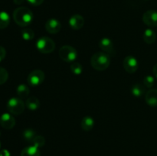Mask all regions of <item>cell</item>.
I'll return each mask as SVG.
<instances>
[{
  "instance_id": "obj_29",
  "label": "cell",
  "mask_w": 157,
  "mask_h": 156,
  "mask_svg": "<svg viewBox=\"0 0 157 156\" xmlns=\"http://www.w3.org/2000/svg\"><path fill=\"white\" fill-rule=\"evenodd\" d=\"M0 156H10V153L7 150L4 149L0 151Z\"/></svg>"
},
{
  "instance_id": "obj_5",
  "label": "cell",
  "mask_w": 157,
  "mask_h": 156,
  "mask_svg": "<svg viewBox=\"0 0 157 156\" xmlns=\"http://www.w3.org/2000/svg\"><path fill=\"white\" fill-rule=\"evenodd\" d=\"M59 57L65 62H74L78 58V52L76 49L70 45H64L59 49Z\"/></svg>"
},
{
  "instance_id": "obj_28",
  "label": "cell",
  "mask_w": 157,
  "mask_h": 156,
  "mask_svg": "<svg viewBox=\"0 0 157 156\" xmlns=\"http://www.w3.org/2000/svg\"><path fill=\"white\" fill-rule=\"evenodd\" d=\"M6 56V50L2 46H0V62L5 59Z\"/></svg>"
},
{
  "instance_id": "obj_27",
  "label": "cell",
  "mask_w": 157,
  "mask_h": 156,
  "mask_svg": "<svg viewBox=\"0 0 157 156\" xmlns=\"http://www.w3.org/2000/svg\"><path fill=\"white\" fill-rule=\"evenodd\" d=\"M28 2L30 3L32 6H38L41 5L44 2V0H27Z\"/></svg>"
},
{
  "instance_id": "obj_7",
  "label": "cell",
  "mask_w": 157,
  "mask_h": 156,
  "mask_svg": "<svg viewBox=\"0 0 157 156\" xmlns=\"http://www.w3.org/2000/svg\"><path fill=\"white\" fill-rule=\"evenodd\" d=\"M123 66L124 70L130 73H135L139 67V63L136 58L133 56H127L123 61Z\"/></svg>"
},
{
  "instance_id": "obj_3",
  "label": "cell",
  "mask_w": 157,
  "mask_h": 156,
  "mask_svg": "<svg viewBox=\"0 0 157 156\" xmlns=\"http://www.w3.org/2000/svg\"><path fill=\"white\" fill-rule=\"evenodd\" d=\"M37 49L38 51L42 54H50L55 50V43L53 40L49 37H41L38 38V41H36Z\"/></svg>"
},
{
  "instance_id": "obj_8",
  "label": "cell",
  "mask_w": 157,
  "mask_h": 156,
  "mask_svg": "<svg viewBox=\"0 0 157 156\" xmlns=\"http://www.w3.org/2000/svg\"><path fill=\"white\" fill-rule=\"evenodd\" d=\"M0 125L5 129H12L15 125V118L10 113H3L0 116Z\"/></svg>"
},
{
  "instance_id": "obj_4",
  "label": "cell",
  "mask_w": 157,
  "mask_h": 156,
  "mask_svg": "<svg viewBox=\"0 0 157 156\" xmlns=\"http://www.w3.org/2000/svg\"><path fill=\"white\" fill-rule=\"evenodd\" d=\"M7 110L11 114L20 115L25 111V105L21 99L18 97H12L7 102Z\"/></svg>"
},
{
  "instance_id": "obj_26",
  "label": "cell",
  "mask_w": 157,
  "mask_h": 156,
  "mask_svg": "<svg viewBox=\"0 0 157 156\" xmlns=\"http://www.w3.org/2000/svg\"><path fill=\"white\" fill-rule=\"evenodd\" d=\"M155 79L153 76L151 75H148V76H145L144 79V84L148 88H151L153 85H154Z\"/></svg>"
},
{
  "instance_id": "obj_2",
  "label": "cell",
  "mask_w": 157,
  "mask_h": 156,
  "mask_svg": "<svg viewBox=\"0 0 157 156\" xmlns=\"http://www.w3.org/2000/svg\"><path fill=\"white\" fill-rule=\"evenodd\" d=\"M90 64L95 70L102 71L109 67L110 64V56L104 52H97L92 55Z\"/></svg>"
},
{
  "instance_id": "obj_31",
  "label": "cell",
  "mask_w": 157,
  "mask_h": 156,
  "mask_svg": "<svg viewBox=\"0 0 157 156\" xmlns=\"http://www.w3.org/2000/svg\"><path fill=\"white\" fill-rule=\"evenodd\" d=\"M24 2V0H14V2L16 5H20Z\"/></svg>"
},
{
  "instance_id": "obj_10",
  "label": "cell",
  "mask_w": 157,
  "mask_h": 156,
  "mask_svg": "<svg viewBox=\"0 0 157 156\" xmlns=\"http://www.w3.org/2000/svg\"><path fill=\"white\" fill-rule=\"evenodd\" d=\"M143 21L150 27L157 26V11L148 10L143 15Z\"/></svg>"
},
{
  "instance_id": "obj_30",
  "label": "cell",
  "mask_w": 157,
  "mask_h": 156,
  "mask_svg": "<svg viewBox=\"0 0 157 156\" xmlns=\"http://www.w3.org/2000/svg\"><path fill=\"white\" fill-rule=\"evenodd\" d=\"M153 74H154V76L157 78V64H155L154 67H153Z\"/></svg>"
},
{
  "instance_id": "obj_24",
  "label": "cell",
  "mask_w": 157,
  "mask_h": 156,
  "mask_svg": "<svg viewBox=\"0 0 157 156\" xmlns=\"http://www.w3.org/2000/svg\"><path fill=\"white\" fill-rule=\"evenodd\" d=\"M71 70L73 73L76 75H79L81 74V73L83 72V67L80 63L78 62H75L71 65Z\"/></svg>"
},
{
  "instance_id": "obj_16",
  "label": "cell",
  "mask_w": 157,
  "mask_h": 156,
  "mask_svg": "<svg viewBox=\"0 0 157 156\" xmlns=\"http://www.w3.org/2000/svg\"><path fill=\"white\" fill-rule=\"evenodd\" d=\"M25 106L29 110L35 111L40 107V102L38 98L35 96H29L26 99Z\"/></svg>"
},
{
  "instance_id": "obj_15",
  "label": "cell",
  "mask_w": 157,
  "mask_h": 156,
  "mask_svg": "<svg viewBox=\"0 0 157 156\" xmlns=\"http://www.w3.org/2000/svg\"><path fill=\"white\" fill-rule=\"evenodd\" d=\"M144 41L147 44H151L156 41V35L154 31L151 28H147L146 29L145 32H144V35H143Z\"/></svg>"
},
{
  "instance_id": "obj_9",
  "label": "cell",
  "mask_w": 157,
  "mask_h": 156,
  "mask_svg": "<svg viewBox=\"0 0 157 156\" xmlns=\"http://www.w3.org/2000/svg\"><path fill=\"white\" fill-rule=\"evenodd\" d=\"M99 47L103 52L107 54L109 56H114L115 50L111 40L108 38H104L100 41Z\"/></svg>"
},
{
  "instance_id": "obj_17",
  "label": "cell",
  "mask_w": 157,
  "mask_h": 156,
  "mask_svg": "<svg viewBox=\"0 0 157 156\" xmlns=\"http://www.w3.org/2000/svg\"><path fill=\"white\" fill-rule=\"evenodd\" d=\"M81 125L83 130L87 132L90 131L94 126V120L90 116H85V117L83 118Z\"/></svg>"
},
{
  "instance_id": "obj_1",
  "label": "cell",
  "mask_w": 157,
  "mask_h": 156,
  "mask_svg": "<svg viewBox=\"0 0 157 156\" xmlns=\"http://www.w3.org/2000/svg\"><path fill=\"white\" fill-rule=\"evenodd\" d=\"M34 15L32 11L26 7H19L13 12V19L18 25L26 27L32 24Z\"/></svg>"
},
{
  "instance_id": "obj_14",
  "label": "cell",
  "mask_w": 157,
  "mask_h": 156,
  "mask_svg": "<svg viewBox=\"0 0 157 156\" xmlns=\"http://www.w3.org/2000/svg\"><path fill=\"white\" fill-rule=\"evenodd\" d=\"M21 156H41V152L38 147L32 145L25 147L21 151Z\"/></svg>"
},
{
  "instance_id": "obj_6",
  "label": "cell",
  "mask_w": 157,
  "mask_h": 156,
  "mask_svg": "<svg viewBox=\"0 0 157 156\" xmlns=\"http://www.w3.org/2000/svg\"><path fill=\"white\" fill-rule=\"evenodd\" d=\"M45 75L41 70H35L31 72L28 76V83L32 87H36L41 84L44 81Z\"/></svg>"
},
{
  "instance_id": "obj_20",
  "label": "cell",
  "mask_w": 157,
  "mask_h": 156,
  "mask_svg": "<svg viewBox=\"0 0 157 156\" xmlns=\"http://www.w3.org/2000/svg\"><path fill=\"white\" fill-rule=\"evenodd\" d=\"M145 92V87L140 84H136L132 87L131 93L136 97H140Z\"/></svg>"
},
{
  "instance_id": "obj_22",
  "label": "cell",
  "mask_w": 157,
  "mask_h": 156,
  "mask_svg": "<svg viewBox=\"0 0 157 156\" xmlns=\"http://www.w3.org/2000/svg\"><path fill=\"white\" fill-rule=\"evenodd\" d=\"M21 37L25 41H31L35 37V32L32 29L25 28L21 31Z\"/></svg>"
},
{
  "instance_id": "obj_21",
  "label": "cell",
  "mask_w": 157,
  "mask_h": 156,
  "mask_svg": "<svg viewBox=\"0 0 157 156\" xmlns=\"http://www.w3.org/2000/svg\"><path fill=\"white\" fill-rule=\"evenodd\" d=\"M36 136L37 135L35 134V132L32 128H27L23 132V137H24L25 140L29 142H32V141Z\"/></svg>"
},
{
  "instance_id": "obj_13",
  "label": "cell",
  "mask_w": 157,
  "mask_h": 156,
  "mask_svg": "<svg viewBox=\"0 0 157 156\" xmlns=\"http://www.w3.org/2000/svg\"><path fill=\"white\" fill-rule=\"evenodd\" d=\"M145 100L150 106H157V90L152 89V90H148L146 94Z\"/></svg>"
},
{
  "instance_id": "obj_12",
  "label": "cell",
  "mask_w": 157,
  "mask_h": 156,
  "mask_svg": "<svg viewBox=\"0 0 157 156\" xmlns=\"http://www.w3.org/2000/svg\"><path fill=\"white\" fill-rule=\"evenodd\" d=\"M69 24L74 30H80L84 24V19L81 15H74L69 19Z\"/></svg>"
},
{
  "instance_id": "obj_19",
  "label": "cell",
  "mask_w": 157,
  "mask_h": 156,
  "mask_svg": "<svg viewBox=\"0 0 157 156\" xmlns=\"http://www.w3.org/2000/svg\"><path fill=\"white\" fill-rule=\"evenodd\" d=\"M10 23V16L6 12H0V29H4L9 26Z\"/></svg>"
},
{
  "instance_id": "obj_32",
  "label": "cell",
  "mask_w": 157,
  "mask_h": 156,
  "mask_svg": "<svg viewBox=\"0 0 157 156\" xmlns=\"http://www.w3.org/2000/svg\"><path fill=\"white\" fill-rule=\"evenodd\" d=\"M0 148H1V142H0Z\"/></svg>"
},
{
  "instance_id": "obj_23",
  "label": "cell",
  "mask_w": 157,
  "mask_h": 156,
  "mask_svg": "<svg viewBox=\"0 0 157 156\" xmlns=\"http://www.w3.org/2000/svg\"><path fill=\"white\" fill-rule=\"evenodd\" d=\"M32 145H35V146L38 147V148H41V147H43L44 145V144H45V139H44V138L43 137V136H36L35 137V139H33V141H32Z\"/></svg>"
},
{
  "instance_id": "obj_18",
  "label": "cell",
  "mask_w": 157,
  "mask_h": 156,
  "mask_svg": "<svg viewBox=\"0 0 157 156\" xmlns=\"http://www.w3.org/2000/svg\"><path fill=\"white\" fill-rule=\"evenodd\" d=\"M17 95L20 99H26L29 95V88L25 84H21L17 87Z\"/></svg>"
},
{
  "instance_id": "obj_25",
  "label": "cell",
  "mask_w": 157,
  "mask_h": 156,
  "mask_svg": "<svg viewBox=\"0 0 157 156\" xmlns=\"http://www.w3.org/2000/svg\"><path fill=\"white\" fill-rule=\"evenodd\" d=\"M9 78V73L3 67H0V85L5 84Z\"/></svg>"
},
{
  "instance_id": "obj_11",
  "label": "cell",
  "mask_w": 157,
  "mask_h": 156,
  "mask_svg": "<svg viewBox=\"0 0 157 156\" xmlns=\"http://www.w3.org/2000/svg\"><path fill=\"white\" fill-rule=\"evenodd\" d=\"M45 28L48 33L56 34L61 31V24L58 20L55 18H50L46 22Z\"/></svg>"
}]
</instances>
